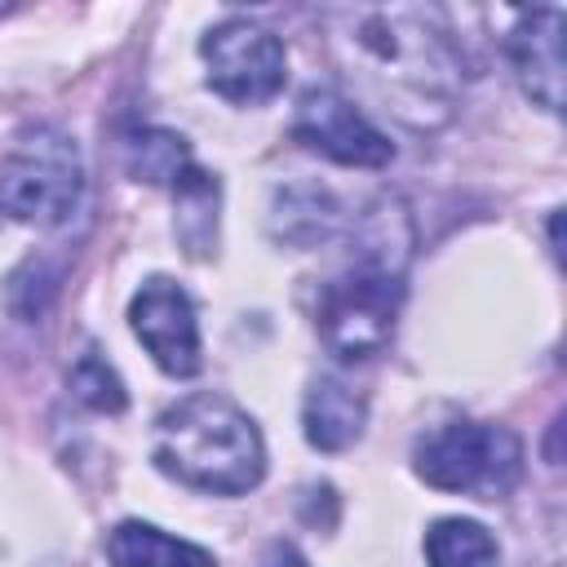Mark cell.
<instances>
[{
    "label": "cell",
    "mask_w": 567,
    "mask_h": 567,
    "mask_svg": "<svg viewBox=\"0 0 567 567\" xmlns=\"http://www.w3.org/2000/svg\"><path fill=\"white\" fill-rule=\"evenodd\" d=\"M71 394L84 403V408H93V412H106V416H115V412H124V403H128V394H124V381L115 377V368L89 346L75 363H71Z\"/></svg>",
    "instance_id": "cell-16"
},
{
    "label": "cell",
    "mask_w": 567,
    "mask_h": 567,
    "mask_svg": "<svg viewBox=\"0 0 567 567\" xmlns=\"http://www.w3.org/2000/svg\"><path fill=\"white\" fill-rule=\"evenodd\" d=\"M58 270L44 261V257H27L18 270H13V279H9V306H13V315L18 319H40L44 310H49V301H53V292H58Z\"/></svg>",
    "instance_id": "cell-17"
},
{
    "label": "cell",
    "mask_w": 567,
    "mask_h": 567,
    "mask_svg": "<svg viewBox=\"0 0 567 567\" xmlns=\"http://www.w3.org/2000/svg\"><path fill=\"white\" fill-rule=\"evenodd\" d=\"M124 164L137 182L173 186L190 168V146L182 133H168V128H133L124 142Z\"/></svg>",
    "instance_id": "cell-15"
},
{
    "label": "cell",
    "mask_w": 567,
    "mask_h": 567,
    "mask_svg": "<svg viewBox=\"0 0 567 567\" xmlns=\"http://www.w3.org/2000/svg\"><path fill=\"white\" fill-rule=\"evenodd\" d=\"M80 204H84L80 146L53 124H35L18 133V142L0 164V213L35 230H58L80 213Z\"/></svg>",
    "instance_id": "cell-4"
},
{
    "label": "cell",
    "mask_w": 567,
    "mask_h": 567,
    "mask_svg": "<svg viewBox=\"0 0 567 567\" xmlns=\"http://www.w3.org/2000/svg\"><path fill=\"white\" fill-rule=\"evenodd\" d=\"M505 58L536 106L545 111L563 106V9L545 4L518 13L505 35Z\"/></svg>",
    "instance_id": "cell-9"
},
{
    "label": "cell",
    "mask_w": 567,
    "mask_h": 567,
    "mask_svg": "<svg viewBox=\"0 0 567 567\" xmlns=\"http://www.w3.org/2000/svg\"><path fill=\"white\" fill-rule=\"evenodd\" d=\"M155 465L213 496L252 492L266 474V443L257 421L226 394H190L155 421Z\"/></svg>",
    "instance_id": "cell-3"
},
{
    "label": "cell",
    "mask_w": 567,
    "mask_h": 567,
    "mask_svg": "<svg viewBox=\"0 0 567 567\" xmlns=\"http://www.w3.org/2000/svg\"><path fill=\"white\" fill-rule=\"evenodd\" d=\"M332 18L346 22L341 35L354 49V66L385 89L403 120L434 124L447 115L456 58L421 9H346Z\"/></svg>",
    "instance_id": "cell-2"
},
{
    "label": "cell",
    "mask_w": 567,
    "mask_h": 567,
    "mask_svg": "<svg viewBox=\"0 0 567 567\" xmlns=\"http://www.w3.org/2000/svg\"><path fill=\"white\" fill-rule=\"evenodd\" d=\"M208 84L235 106H261L270 102L284 80H288V53L275 31L248 22V18H226L199 40Z\"/></svg>",
    "instance_id": "cell-6"
},
{
    "label": "cell",
    "mask_w": 567,
    "mask_h": 567,
    "mask_svg": "<svg viewBox=\"0 0 567 567\" xmlns=\"http://www.w3.org/2000/svg\"><path fill=\"white\" fill-rule=\"evenodd\" d=\"M128 323L159 372H168V377H195L199 372L204 346H199L195 306H190L182 284H173L168 275H151L128 301Z\"/></svg>",
    "instance_id": "cell-8"
},
{
    "label": "cell",
    "mask_w": 567,
    "mask_h": 567,
    "mask_svg": "<svg viewBox=\"0 0 567 567\" xmlns=\"http://www.w3.org/2000/svg\"><path fill=\"white\" fill-rule=\"evenodd\" d=\"M292 137L337 164L350 168H381L390 164V137L337 89H306L292 111Z\"/></svg>",
    "instance_id": "cell-7"
},
{
    "label": "cell",
    "mask_w": 567,
    "mask_h": 567,
    "mask_svg": "<svg viewBox=\"0 0 567 567\" xmlns=\"http://www.w3.org/2000/svg\"><path fill=\"white\" fill-rule=\"evenodd\" d=\"M261 567H310V563L301 558V549L292 540H270L261 554Z\"/></svg>",
    "instance_id": "cell-18"
},
{
    "label": "cell",
    "mask_w": 567,
    "mask_h": 567,
    "mask_svg": "<svg viewBox=\"0 0 567 567\" xmlns=\"http://www.w3.org/2000/svg\"><path fill=\"white\" fill-rule=\"evenodd\" d=\"M106 558L111 567H217L204 545H190L137 518L106 532Z\"/></svg>",
    "instance_id": "cell-11"
},
{
    "label": "cell",
    "mask_w": 567,
    "mask_h": 567,
    "mask_svg": "<svg viewBox=\"0 0 567 567\" xmlns=\"http://www.w3.org/2000/svg\"><path fill=\"white\" fill-rule=\"evenodd\" d=\"M416 474L439 492H465L496 501L523 474V443L505 425L447 421L416 443Z\"/></svg>",
    "instance_id": "cell-5"
},
{
    "label": "cell",
    "mask_w": 567,
    "mask_h": 567,
    "mask_svg": "<svg viewBox=\"0 0 567 567\" xmlns=\"http://www.w3.org/2000/svg\"><path fill=\"white\" fill-rule=\"evenodd\" d=\"M173 199H177V239L186 244L190 257H213L217 252V204H221V186L217 177H208L204 168H186L173 182Z\"/></svg>",
    "instance_id": "cell-13"
},
{
    "label": "cell",
    "mask_w": 567,
    "mask_h": 567,
    "mask_svg": "<svg viewBox=\"0 0 567 567\" xmlns=\"http://www.w3.org/2000/svg\"><path fill=\"white\" fill-rule=\"evenodd\" d=\"M412 221L399 199H381L359 217L350 266L319 288V337L341 363L372 359L390 346L403 306V266Z\"/></svg>",
    "instance_id": "cell-1"
},
{
    "label": "cell",
    "mask_w": 567,
    "mask_h": 567,
    "mask_svg": "<svg viewBox=\"0 0 567 567\" xmlns=\"http://www.w3.org/2000/svg\"><path fill=\"white\" fill-rule=\"evenodd\" d=\"M368 421V403L354 385L337 381V377H319L301 403V425H306V443L319 452H346L350 443H359Z\"/></svg>",
    "instance_id": "cell-10"
},
{
    "label": "cell",
    "mask_w": 567,
    "mask_h": 567,
    "mask_svg": "<svg viewBox=\"0 0 567 567\" xmlns=\"http://www.w3.org/2000/svg\"><path fill=\"white\" fill-rule=\"evenodd\" d=\"M337 221H341V208H337L332 190H323V186H288V190L275 195L270 235L279 244H292V248H310V244L332 239Z\"/></svg>",
    "instance_id": "cell-12"
},
{
    "label": "cell",
    "mask_w": 567,
    "mask_h": 567,
    "mask_svg": "<svg viewBox=\"0 0 567 567\" xmlns=\"http://www.w3.org/2000/svg\"><path fill=\"white\" fill-rule=\"evenodd\" d=\"M430 567H501V549L492 532L474 518H439L425 532Z\"/></svg>",
    "instance_id": "cell-14"
}]
</instances>
